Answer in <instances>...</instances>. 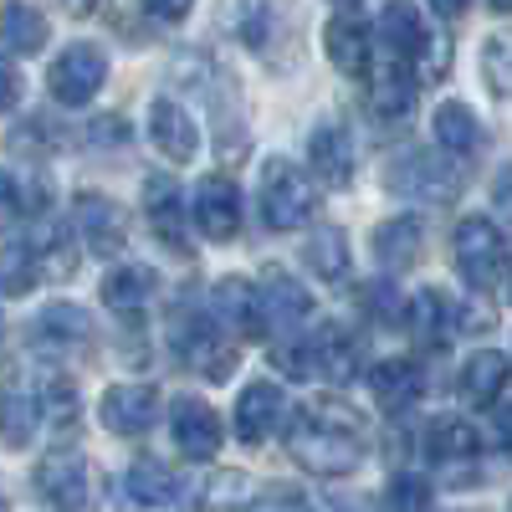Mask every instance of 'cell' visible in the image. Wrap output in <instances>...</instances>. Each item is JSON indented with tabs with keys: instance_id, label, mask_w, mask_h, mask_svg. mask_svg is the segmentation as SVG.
I'll use <instances>...</instances> for the list:
<instances>
[{
	"instance_id": "60d3db41",
	"label": "cell",
	"mask_w": 512,
	"mask_h": 512,
	"mask_svg": "<svg viewBox=\"0 0 512 512\" xmlns=\"http://www.w3.org/2000/svg\"><path fill=\"white\" fill-rule=\"evenodd\" d=\"M31 282H41L36 267H31V251L26 246H6V251H0V287H6V292H26Z\"/></svg>"
},
{
	"instance_id": "4fadbf2b",
	"label": "cell",
	"mask_w": 512,
	"mask_h": 512,
	"mask_svg": "<svg viewBox=\"0 0 512 512\" xmlns=\"http://www.w3.org/2000/svg\"><path fill=\"white\" fill-rule=\"evenodd\" d=\"M282 415H287V400H282V390H277L272 379L246 384L241 400H236V441L262 446V441L277 431V425H282Z\"/></svg>"
},
{
	"instance_id": "5bb4252c",
	"label": "cell",
	"mask_w": 512,
	"mask_h": 512,
	"mask_svg": "<svg viewBox=\"0 0 512 512\" xmlns=\"http://www.w3.org/2000/svg\"><path fill=\"white\" fill-rule=\"evenodd\" d=\"M308 164H313L318 185L349 190L354 185V139L338 123H318L313 134H308Z\"/></svg>"
},
{
	"instance_id": "f35d334b",
	"label": "cell",
	"mask_w": 512,
	"mask_h": 512,
	"mask_svg": "<svg viewBox=\"0 0 512 512\" xmlns=\"http://www.w3.org/2000/svg\"><path fill=\"white\" fill-rule=\"evenodd\" d=\"M195 507H236V502H246L251 497V482L241 477V472H216V477H205L200 487H195Z\"/></svg>"
},
{
	"instance_id": "ac0fdd59",
	"label": "cell",
	"mask_w": 512,
	"mask_h": 512,
	"mask_svg": "<svg viewBox=\"0 0 512 512\" xmlns=\"http://www.w3.org/2000/svg\"><path fill=\"white\" fill-rule=\"evenodd\" d=\"M323 47L333 57L338 72H349V77H369L374 67V41H369V26L359 16H333L328 31H323Z\"/></svg>"
},
{
	"instance_id": "7dc6e473",
	"label": "cell",
	"mask_w": 512,
	"mask_h": 512,
	"mask_svg": "<svg viewBox=\"0 0 512 512\" xmlns=\"http://www.w3.org/2000/svg\"><path fill=\"white\" fill-rule=\"evenodd\" d=\"M497 210H502V216L512 221V164H507L502 175H497Z\"/></svg>"
},
{
	"instance_id": "f907efd6",
	"label": "cell",
	"mask_w": 512,
	"mask_h": 512,
	"mask_svg": "<svg viewBox=\"0 0 512 512\" xmlns=\"http://www.w3.org/2000/svg\"><path fill=\"white\" fill-rule=\"evenodd\" d=\"M62 6H67L72 16H88V11H93V0H62Z\"/></svg>"
},
{
	"instance_id": "d4e9b609",
	"label": "cell",
	"mask_w": 512,
	"mask_h": 512,
	"mask_svg": "<svg viewBox=\"0 0 512 512\" xmlns=\"http://www.w3.org/2000/svg\"><path fill=\"white\" fill-rule=\"evenodd\" d=\"M420 251H425V231H420V221L415 216H395V221H384L379 231H374V256L384 267H415L420 262Z\"/></svg>"
},
{
	"instance_id": "e575fe53",
	"label": "cell",
	"mask_w": 512,
	"mask_h": 512,
	"mask_svg": "<svg viewBox=\"0 0 512 512\" xmlns=\"http://www.w3.org/2000/svg\"><path fill=\"white\" fill-rule=\"evenodd\" d=\"M359 308H364V318H374V323H384V328L405 323V313H410V303L400 297V287H395V282H384V277L359 287Z\"/></svg>"
},
{
	"instance_id": "e0dca14e",
	"label": "cell",
	"mask_w": 512,
	"mask_h": 512,
	"mask_svg": "<svg viewBox=\"0 0 512 512\" xmlns=\"http://www.w3.org/2000/svg\"><path fill=\"white\" fill-rule=\"evenodd\" d=\"M415 88H420V77L410 72V62H395L390 57V67H379V72L369 67V108H374V118H384V123L410 118Z\"/></svg>"
},
{
	"instance_id": "8992f818",
	"label": "cell",
	"mask_w": 512,
	"mask_h": 512,
	"mask_svg": "<svg viewBox=\"0 0 512 512\" xmlns=\"http://www.w3.org/2000/svg\"><path fill=\"white\" fill-rule=\"evenodd\" d=\"M36 497L47 512H93V472L82 456L52 451L36 466Z\"/></svg>"
},
{
	"instance_id": "484cf974",
	"label": "cell",
	"mask_w": 512,
	"mask_h": 512,
	"mask_svg": "<svg viewBox=\"0 0 512 512\" xmlns=\"http://www.w3.org/2000/svg\"><path fill=\"white\" fill-rule=\"evenodd\" d=\"M262 308H267V323H277V328H292V323H303L313 313L308 292L277 267H267V277H262Z\"/></svg>"
},
{
	"instance_id": "816d5d0a",
	"label": "cell",
	"mask_w": 512,
	"mask_h": 512,
	"mask_svg": "<svg viewBox=\"0 0 512 512\" xmlns=\"http://www.w3.org/2000/svg\"><path fill=\"white\" fill-rule=\"evenodd\" d=\"M502 441H507V451H512V405H507V415H502Z\"/></svg>"
},
{
	"instance_id": "7a4b0ae2",
	"label": "cell",
	"mask_w": 512,
	"mask_h": 512,
	"mask_svg": "<svg viewBox=\"0 0 512 512\" xmlns=\"http://www.w3.org/2000/svg\"><path fill=\"white\" fill-rule=\"evenodd\" d=\"M456 272H461V282L472 287L477 297H487L502 277H507V241H502V231H497V221H487V216H466L461 226H456Z\"/></svg>"
},
{
	"instance_id": "30bf717a",
	"label": "cell",
	"mask_w": 512,
	"mask_h": 512,
	"mask_svg": "<svg viewBox=\"0 0 512 512\" xmlns=\"http://www.w3.org/2000/svg\"><path fill=\"white\" fill-rule=\"evenodd\" d=\"M169 415H175V420H169V431H175V446H180L185 461H210L221 451V415L210 410L205 400L180 395Z\"/></svg>"
},
{
	"instance_id": "bcb514c9",
	"label": "cell",
	"mask_w": 512,
	"mask_h": 512,
	"mask_svg": "<svg viewBox=\"0 0 512 512\" xmlns=\"http://www.w3.org/2000/svg\"><path fill=\"white\" fill-rule=\"evenodd\" d=\"M144 6H149V16H159V21H185L195 0H144Z\"/></svg>"
},
{
	"instance_id": "11a10c76",
	"label": "cell",
	"mask_w": 512,
	"mask_h": 512,
	"mask_svg": "<svg viewBox=\"0 0 512 512\" xmlns=\"http://www.w3.org/2000/svg\"><path fill=\"white\" fill-rule=\"evenodd\" d=\"M0 512H11V502H6V497H0Z\"/></svg>"
},
{
	"instance_id": "ffe728a7",
	"label": "cell",
	"mask_w": 512,
	"mask_h": 512,
	"mask_svg": "<svg viewBox=\"0 0 512 512\" xmlns=\"http://www.w3.org/2000/svg\"><path fill=\"white\" fill-rule=\"evenodd\" d=\"M369 390H374V400H379V410L384 415H405L415 400H420V369L410 364V359H384L374 374H369Z\"/></svg>"
},
{
	"instance_id": "681fc988",
	"label": "cell",
	"mask_w": 512,
	"mask_h": 512,
	"mask_svg": "<svg viewBox=\"0 0 512 512\" xmlns=\"http://www.w3.org/2000/svg\"><path fill=\"white\" fill-rule=\"evenodd\" d=\"M431 6H436L441 16H461V11H466V0H431Z\"/></svg>"
},
{
	"instance_id": "cb8c5ba5",
	"label": "cell",
	"mask_w": 512,
	"mask_h": 512,
	"mask_svg": "<svg viewBox=\"0 0 512 512\" xmlns=\"http://www.w3.org/2000/svg\"><path fill=\"white\" fill-rule=\"evenodd\" d=\"M507 374H512L507 354H497V349H477L472 359L461 364V395L487 410V405H497V395L507 390Z\"/></svg>"
},
{
	"instance_id": "83f0119b",
	"label": "cell",
	"mask_w": 512,
	"mask_h": 512,
	"mask_svg": "<svg viewBox=\"0 0 512 512\" xmlns=\"http://www.w3.org/2000/svg\"><path fill=\"white\" fill-rule=\"evenodd\" d=\"M128 497L139 507H175L180 502V477L164 461H134L128 466Z\"/></svg>"
},
{
	"instance_id": "603a6c76",
	"label": "cell",
	"mask_w": 512,
	"mask_h": 512,
	"mask_svg": "<svg viewBox=\"0 0 512 512\" xmlns=\"http://www.w3.org/2000/svg\"><path fill=\"white\" fill-rule=\"evenodd\" d=\"M47 36H52V26L36 6H26V0H6V6H0V47L6 52L31 57V52L47 47Z\"/></svg>"
},
{
	"instance_id": "6da1fadb",
	"label": "cell",
	"mask_w": 512,
	"mask_h": 512,
	"mask_svg": "<svg viewBox=\"0 0 512 512\" xmlns=\"http://www.w3.org/2000/svg\"><path fill=\"white\" fill-rule=\"evenodd\" d=\"M287 451L318 477H349L364 461V420L354 405L333 400V395L308 400L287 425Z\"/></svg>"
},
{
	"instance_id": "7c38bea8",
	"label": "cell",
	"mask_w": 512,
	"mask_h": 512,
	"mask_svg": "<svg viewBox=\"0 0 512 512\" xmlns=\"http://www.w3.org/2000/svg\"><path fill=\"white\" fill-rule=\"evenodd\" d=\"M149 139L169 164H190L195 149H200V128L175 98H154L149 103Z\"/></svg>"
},
{
	"instance_id": "db71d44e",
	"label": "cell",
	"mask_w": 512,
	"mask_h": 512,
	"mask_svg": "<svg viewBox=\"0 0 512 512\" xmlns=\"http://www.w3.org/2000/svg\"><path fill=\"white\" fill-rule=\"evenodd\" d=\"M333 6H338V11H349V6H359V0H333Z\"/></svg>"
},
{
	"instance_id": "9c48e42d",
	"label": "cell",
	"mask_w": 512,
	"mask_h": 512,
	"mask_svg": "<svg viewBox=\"0 0 512 512\" xmlns=\"http://www.w3.org/2000/svg\"><path fill=\"white\" fill-rule=\"evenodd\" d=\"M190 226L205 241H231L241 231V190L226 175H205L195 185V205H190Z\"/></svg>"
},
{
	"instance_id": "4dcf8cb0",
	"label": "cell",
	"mask_w": 512,
	"mask_h": 512,
	"mask_svg": "<svg viewBox=\"0 0 512 512\" xmlns=\"http://www.w3.org/2000/svg\"><path fill=\"white\" fill-rule=\"evenodd\" d=\"M313 354H318V374H328V379H354L359 359H364L359 338H349L344 328H323L313 338Z\"/></svg>"
},
{
	"instance_id": "f5cc1de1",
	"label": "cell",
	"mask_w": 512,
	"mask_h": 512,
	"mask_svg": "<svg viewBox=\"0 0 512 512\" xmlns=\"http://www.w3.org/2000/svg\"><path fill=\"white\" fill-rule=\"evenodd\" d=\"M487 6H492V11H502V16H507V11H512V0H487Z\"/></svg>"
},
{
	"instance_id": "ba28073f",
	"label": "cell",
	"mask_w": 512,
	"mask_h": 512,
	"mask_svg": "<svg viewBox=\"0 0 512 512\" xmlns=\"http://www.w3.org/2000/svg\"><path fill=\"white\" fill-rule=\"evenodd\" d=\"M72 226H77L82 246H88L93 256H108V262L123 256V246H128V216L98 190H82L72 200Z\"/></svg>"
},
{
	"instance_id": "d6986e66",
	"label": "cell",
	"mask_w": 512,
	"mask_h": 512,
	"mask_svg": "<svg viewBox=\"0 0 512 512\" xmlns=\"http://www.w3.org/2000/svg\"><path fill=\"white\" fill-rule=\"evenodd\" d=\"M26 251H31L36 277H47V282H67V277L77 272V246H72V231H67V226H57V221H36V226H31Z\"/></svg>"
},
{
	"instance_id": "8fae6325",
	"label": "cell",
	"mask_w": 512,
	"mask_h": 512,
	"mask_svg": "<svg viewBox=\"0 0 512 512\" xmlns=\"http://www.w3.org/2000/svg\"><path fill=\"white\" fill-rule=\"evenodd\" d=\"M216 323L236 338H267V308H262V292L241 277H221L216 282Z\"/></svg>"
},
{
	"instance_id": "3957f363",
	"label": "cell",
	"mask_w": 512,
	"mask_h": 512,
	"mask_svg": "<svg viewBox=\"0 0 512 512\" xmlns=\"http://www.w3.org/2000/svg\"><path fill=\"white\" fill-rule=\"evenodd\" d=\"M313 205H318V190L313 180L303 175L297 164L287 159H267L262 169V216L272 231H303L313 221Z\"/></svg>"
},
{
	"instance_id": "44dd1931",
	"label": "cell",
	"mask_w": 512,
	"mask_h": 512,
	"mask_svg": "<svg viewBox=\"0 0 512 512\" xmlns=\"http://www.w3.org/2000/svg\"><path fill=\"white\" fill-rule=\"evenodd\" d=\"M379 41L390 47L395 62H415L425 52V26H420V11L410 6V0H390V6L379 11Z\"/></svg>"
},
{
	"instance_id": "c3c4849f",
	"label": "cell",
	"mask_w": 512,
	"mask_h": 512,
	"mask_svg": "<svg viewBox=\"0 0 512 512\" xmlns=\"http://www.w3.org/2000/svg\"><path fill=\"white\" fill-rule=\"evenodd\" d=\"M318 512H374L369 502H349V497H333L328 507H318Z\"/></svg>"
},
{
	"instance_id": "277c9868",
	"label": "cell",
	"mask_w": 512,
	"mask_h": 512,
	"mask_svg": "<svg viewBox=\"0 0 512 512\" xmlns=\"http://www.w3.org/2000/svg\"><path fill=\"white\" fill-rule=\"evenodd\" d=\"M384 185L420 200V205H451L461 195V169L446 164L431 149H405L400 159H390V169H384Z\"/></svg>"
},
{
	"instance_id": "2e32d148",
	"label": "cell",
	"mask_w": 512,
	"mask_h": 512,
	"mask_svg": "<svg viewBox=\"0 0 512 512\" xmlns=\"http://www.w3.org/2000/svg\"><path fill=\"white\" fill-rule=\"evenodd\" d=\"M144 210H149V226L169 251H190V216H185V200L175 190V180L154 175L144 185Z\"/></svg>"
},
{
	"instance_id": "9a60e30c",
	"label": "cell",
	"mask_w": 512,
	"mask_h": 512,
	"mask_svg": "<svg viewBox=\"0 0 512 512\" xmlns=\"http://www.w3.org/2000/svg\"><path fill=\"white\" fill-rule=\"evenodd\" d=\"M98 415L113 436H144L159 415V395H154V384H113Z\"/></svg>"
},
{
	"instance_id": "836d02e7",
	"label": "cell",
	"mask_w": 512,
	"mask_h": 512,
	"mask_svg": "<svg viewBox=\"0 0 512 512\" xmlns=\"http://www.w3.org/2000/svg\"><path fill=\"white\" fill-rule=\"evenodd\" d=\"M36 420H41V405L31 395H21V390L0 395V441H6V446H31Z\"/></svg>"
},
{
	"instance_id": "f1b7e54d",
	"label": "cell",
	"mask_w": 512,
	"mask_h": 512,
	"mask_svg": "<svg viewBox=\"0 0 512 512\" xmlns=\"http://www.w3.org/2000/svg\"><path fill=\"white\" fill-rule=\"evenodd\" d=\"M431 128H436V144L451 149V154H477L482 149V123L466 103H441Z\"/></svg>"
},
{
	"instance_id": "f6af8a7d",
	"label": "cell",
	"mask_w": 512,
	"mask_h": 512,
	"mask_svg": "<svg viewBox=\"0 0 512 512\" xmlns=\"http://www.w3.org/2000/svg\"><path fill=\"white\" fill-rule=\"evenodd\" d=\"M16 210H21V185L6 175V169H0V221H11Z\"/></svg>"
},
{
	"instance_id": "d590c367",
	"label": "cell",
	"mask_w": 512,
	"mask_h": 512,
	"mask_svg": "<svg viewBox=\"0 0 512 512\" xmlns=\"http://www.w3.org/2000/svg\"><path fill=\"white\" fill-rule=\"evenodd\" d=\"M272 369H277V374H287V379H313V374H318L313 338H297V333L277 338V344H272Z\"/></svg>"
},
{
	"instance_id": "52a82bcc",
	"label": "cell",
	"mask_w": 512,
	"mask_h": 512,
	"mask_svg": "<svg viewBox=\"0 0 512 512\" xmlns=\"http://www.w3.org/2000/svg\"><path fill=\"white\" fill-rule=\"evenodd\" d=\"M103 82H108V57L93 47V41H72V47L52 62V72H47L52 98H57V103H67V108L93 103Z\"/></svg>"
},
{
	"instance_id": "ab89813d",
	"label": "cell",
	"mask_w": 512,
	"mask_h": 512,
	"mask_svg": "<svg viewBox=\"0 0 512 512\" xmlns=\"http://www.w3.org/2000/svg\"><path fill=\"white\" fill-rule=\"evenodd\" d=\"M41 410H47L52 425H72L77 420V390H72V379L52 374L47 384H41Z\"/></svg>"
},
{
	"instance_id": "7bdbcfd3",
	"label": "cell",
	"mask_w": 512,
	"mask_h": 512,
	"mask_svg": "<svg viewBox=\"0 0 512 512\" xmlns=\"http://www.w3.org/2000/svg\"><path fill=\"white\" fill-rule=\"evenodd\" d=\"M415 62H420V77H425V82H436V77H441V72L451 67V47H446V41H436V36H431V41H425V52H420Z\"/></svg>"
},
{
	"instance_id": "f546056e",
	"label": "cell",
	"mask_w": 512,
	"mask_h": 512,
	"mask_svg": "<svg viewBox=\"0 0 512 512\" xmlns=\"http://www.w3.org/2000/svg\"><path fill=\"white\" fill-rule=\"evenodd\" d=\"M425 446H431V461L456 466V461H477L482 436H477V425H466V420H436L431 436H425Z\"/></svg>"
},
{
	"instance_id": "b9f144b4",
	"label": "cell",
	"mask_w": 512,
	"mask_h": 512,
	"mask_svg": "<svg viewBox=\"0 0 512 512\" xmlns=\"http://www.w3.org/2000/svg\"><path fill=\"white\" fill-rule=\"evenodd\" d=\"M456 328L461 333H492L497 328V308L487 303V297H472V303L456 313Z\"/></svg>"
},
{
	"instance_id": "d6a6232c",
	"label": "cell",
	"mask_w": 512,
	"mask_h": 512,
	"mask_svg": "<svg viewBox=\"0 0 512 512\" xmlns=\"http://www.w3.org/2000/svg\"><path fill=\"white\" fill-rule=\"evenodd\" d=\"M303 256H308V267H313L323 282H338V277L349 272V236L338 231V226H318V236L308 241Z\"/></svg>"
},
{
	"instance_id": "7402d4cb",
	"label": "cell",
	"mask_w": 512,
	"mask_h": 512,
	"mask_svg": "<svg viewBox=\"0 0 512 512\" xmlns=\"http://www.w3.org/2000/svg\"><path fill=\"white\" fill-rule=\"evenodd\" d=\"M154 272L149 267H139V262H118L108 277H103V303L113 308V313H144L149 303H154Z\"/></svg>"
},
{
	"instance_id": "4316f807",
	"label": "cell",
	"mask_w": 512,
	"mask_h": 512,
	"mask_svg": "<svg viewBox=\"0 0 512 512\" xmlns=\"http://www.w3.org/2000/svg\"><path fill=\"white\" fill-rule=\"evenodd\" d=\"M405 323H410V333L420 338L425 349H446V344H451V338H446V328H451V303H446V292H436V287L415 292Z\"/></svg>"
},
{
	"instance_id": "ee69618b",
	"label": "cell",
	"mask_w": 512,
	"mask_h": 512,
	"mask_svg": "<svg viewBox=\"0 0 512 512\" xmlns=\"http://www.w3.org/2000/svg\"><path fill=\"white\" fill-rule=\"evenodd\" d=\"M16 103H21V77L6 57H0V113H11Z\"/></svg>"
},
{
	"instance_id": "1f68e13d",
	"label": "cell",
	"mask_w": 512,
	"mask_h": 512,
	"mask_svg": "<svg viewBox=\"0 0 512 512\" xmlns=\"http://www.w3.org/2000/svg\"><path fill=\"white\" fill-rule=\"evenodd\" d=\"M36 333L47 338L52 349H77V344H88V338H93V323H88V313L72 308V303H52L47 313L36 318Z\"/></svg>"
},
{
	"instance_id": "74e56055",
	"label": "cell",
	"mask_w": 512,
	"mask_h": 512,
	"mask_svg": "<svg viewBox=\"0 0 512 512\" xmlns=\"http://www.w3.org/2000/svg\"><path fill=\"white\" fill-rule=\"evenodd\" d=\"M384 502H390V512H431L436 492L420 472H395L390 487H384Z\"/></svg>"
},
{
	"instance_id": "5b68a950",
	"label": "cell",
	"mask_w": 512,
	"mask_h": 512,
	"mask_svg": "<svg viewBox=\"0 0 512 512\" xmlns=\"http://www.w3.org/2000/svg\"><path fill=\"white\" fill-rule=\"evenodd\" d=\"M175 344H180V359L200 374V379H231L236 364H241V344L210 318V313H195L175 328Z\"/></svg>"
},
{
	"instance_id": "8d00e7d4",
	"label": "cell",
	"mask_w": 512,
	"mask_h": 512,
	"mask_svg": "<svg viewBox=\"0 0 512 512\" xmlns=\"http://www.w3.org/2000/svg\"><path fill=\"white\" fill-rule=\"evenodd\" d=\"M482 77L497 98H512V31H497L487 36L482 47Z\"/></svg>"
}]
</instances>
